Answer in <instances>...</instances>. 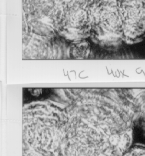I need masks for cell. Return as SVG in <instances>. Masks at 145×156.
<instances>
[{"label": "cell", "instance_id": "1", "mask_svg": "<svg viewBox=\"0 0 145 156\" xmlns=\"http://www.w3.org/2000/svg\"><path fill=\"white\" fill-rule=\"evenodd\" d=\"M67 130L124 154L133 144L135 113L126 88L62 89Z\"/></svg>", "mask_w": 145, "mask_h": 156}, {"label": "cell", "instance_id": "2", "mask_svg": "<svg viewBox=\"0 0 145 156\" xmlns=\"http://www.w3.org/2000/svg\"><path fill=\"white\" fill-rule=\"evenodd\" d=\"M23 132L35 143L62 148L67 135V114L61 101L44 100L23 107Z\"/></svg>", "mask_w": 145, "mask_h": 156}, {"label": "cell", "instance_id": "7", "mask_svg": "<svg viewBox=\"0 0 145 156\" xmlns=\"http://www.w3.org/2000/svg\"><path fill=\"white\" fill-rule=\"evenodd\" d=\"M135 113V125L140 124L145 129V89H127Z\"/></svg>", "mask_w": 145, "mask_h": 156}, {"label": "cell", "instance_id": "5", "mask_svg": "<svg viewBox=\"0 0 145 156\" xmlns=\"http://www.w3.org/2000/svg\"><path fill=\"white\" fill-rule=\"evenodd\" d=\"M56 0H23V34L54 41Z\"/></svg>", "mask_w": 145, "mask_h": 156}, {"label": "cell", "instance_id": "6", "mask_svg": "<svg viewBox=\"0 0 145 156\" xmlns=\"http://www.w3.org/2000/svg\"><path fill=\"white\" fill-rule=\"evenodd\" d=\"M123 41L139 43L145 38V0H118Z\"/></svg>", "mask_w": 145, "mask_h": 156}, {"label": "cell", "instance_id": "8", "mask_svg": "<svg viewBox=\"0 0 145 156\" xmlns=\"http://www.w3.org/2000/svg\"><path fill=\"white\" fill-rule=\"evenodd\" d=\"M123 156H145V145L132 144Z\"/></svg>", "mask_w": 145, "mask_h": 156}, {"label": "cell", "instance_id": "4", "mask_svg": "<svg viewBox=\"0 0 145 156\" xmlns=\"http://www.w3.org/2000/svg\"><path fill=\"white\" fill-rule=\"evenodd\" d=\"M93 0H56L53 26L68 43L89 40L88 9Z\"/></svg>", "mask_w": 145, "mask_h": 156}, {"label": "cell", "instance_id": "3", "mask_svg": "<svg viewBox=\"0 0 145 156\" xmlns=\"http://www.w3.org/2000/svg\"><path fill=\"white\" fill-rule=\"evenodd\" d=\"M89 40L101 47H117L123 41L118 0H93L88 9Z\"/></svg>", "mask_w": 145, "mask_h": 156}]
</instances>
